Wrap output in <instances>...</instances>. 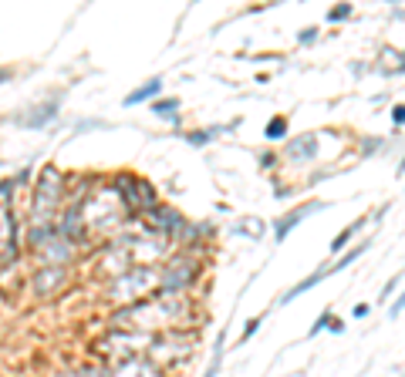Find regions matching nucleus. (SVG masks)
<instances>
[{
  "instance_id": "4468645a",
  "label": "nucleus",
  "mask_w": 405,
  "mask_h": 377,
  "mask_svg": "<svg viewBox=\"0 0 405 377\" xmlns=\"http://www.w3.org/2000/svg\"><path fill=\"white\" fill-rule=\"evenodd\" d=\"M327 323H331V310H325V314H321V317L314 320V327H311V337H314V333H321V330H325Z\"/></svg>"
},
{
  "instance_id": "6ab92c4d",
  "label": "nucleus",
  "mask_w": 405,
  "mask_h": 377,
  "mask_svg": "<svg viewBox=\"0 0 405 377\" xmlns=\"http://www.w3.org/2000/svg\"><path fill=\"white\" fill-rule=\"evenodd\" d=\"M392 118H395V125H405V105H395V108H392Z\"/></svg>"
},
{
  "instance_id": "dca6fc26",
  "label": "nucleus",
  "mask_w": 405,
  "mask_h": 377,
  "mask_svg": "<svg viewBox=\"0 0 405 377\" xmlns=\"http://www.w3.org/2000/svg\"><path fill=\"white\" fill-rule=\"evenodd\" d=\"M260 323H264V320H260V317L247 320V327H243V340H250V337H253V333H257V327H260Z\"/></svg>"
},
{
  "instance_id": "7ed1b4c3",
  "label": "nucleus",
  "mask_w": 405,
  "mask_h": 377,
  "mask_svg": "<svg viewBox=\"0 0 405 377\" xmlns=\"http://www.w3.org/2000/svg\"><path fill=\"white\" fill-rule=\"evenodd\" d=\"M159 94H162V78H149L145 85H139L135 91H128L125 94V105H142V101H156Z\"/></svg>"
},
{
  "instance_id": "20e7f679",
  "label": "nucleus",
  "mask_w": 405,
  "mask_h": 377,
  "mask_svg": "<svg viewBox=\"0 0 405 377\" xmlns=\"http://www.w3.org/2000/svg\"><path fill=\"white\" fill-rule=\"evenodd\" d=\"M34 115H20L17 125H24V128H44L51 121L58 118V105H41V108H31Z\"/></svg>"
},
{
  "instance_id": "423d86ee",
  "label": "nucleus",
  "mask_w": 405,
  "mask_h": 377,
  "mask_svg": "<svg viewBox=\"0 0 405 377\" xmlns=\"http://www.w3.org/2000/svg\"><path fill=\"white\" fill-rule=\"evenodd\" d=\"M109 377H159L145 361H122V367H115Z\"/></svg>"
},
{
  "instance_id": "a211bd4d",
  "label": "nucleus",
  "mask_w": 405,
  "mask_h": 377,
  "mask_svg": "<svg viewBox=\"0 0 405 377\" xmlns=\"http://www.w3.org/2000/svg\"><path fill=\"white\" fill-rule=\"evenodd\" d=\"M402 310H405V293H402V297H399V300H395V303H392L389 317H399V314H402Z\"/></svg>"
},
{
  "instance_id": "9d476101",
  "label": "nucleus",
  "mask_w": 405,
  "mask_h": 377,
  "mask_svg": "<svg viewBox=\"0 0 405 377\" xmlns=\"http://www.w3.org/2000/svg\"><path fill=\"white\" fill-rule=\"evenodd\" d=\"M284 135H287V118H284V115H274V118L267 121L264 138H270V142H281Z\"/></svg>"
},
{
  "instance_id": "aec40b11",
  "label": "nucleus",
  "mask_w": 405,
  "mask_h": 377,
  "mask_svg": "<svg viewBox=\"0 0 405 377\" xmlns=\"http://www.w3.org/2000/svg\"><path fill=\"white\" fill-rule=\"evenodd\" d=\"M368 314H372L368 303H355V317H368Z\"/></svg>"
},
{
  "instance_id": "5701e85b",
  "label": "nucleus",
  "mask_w": 405,
  "mask_h": 377,
  "mask_svg": "<svg viewBox=\"0 0 405 377\" xmlns=\"http://www.w3.org/2000/svg\"><path fill=\"white\" fill-rule=\"evenodd\" d=\"M399 175H405V159H402V166H399Z\"/></svg>"
},
{
  "instance_id": "f3484780",
  "label": "nucleus",
  "mask_w": 405,
  "mask_h": 377,
  "mask_svg": "<svg viewBox=\"0 0 405 377\" xmlns=\"http://www.w3.org/2000/svg\"><path fill=\"white\" fill-rule=\"evenodd\" d=\"M399 283H402V273H395V276H392L389 283L382 287V297H389V293H392V290H395V287H399Z\"/></svg>"
},
{
  "instance_id": "412c9836",
  "label": "nucleus",
  "mask_w": 405,
  "mask_h": 377,
  "mask_svg": "<svg viewBox=\"0 0 405 377\" xmlns=\"http://www.w3.org/2000/svg\"><path fill=\"white\" fill-rule=\"evenodd\" d=\"M327 330H334V333H344V323H341V320H331V327H327Z\"/></svg>"
},
{
  "instance_id": "1a4fd4ad",
  "label": "nucleus",
  "mask_w": 405,
  "mask_h": 377,
  "mask_svg": "<svg viewBox=\"0 0 405 377\" xmlns=\"http://www.w3.org/2000/svg\"><path fill=\"white\" fill-rule=\"evenodd\" d=\"M223 344H226V333H217V344H213V357H210V367L202 371V377H217L219 367H223Z\"/></svg>"
},
{
  "instance_id": "b1692460",
  "label": "nucleus",
  "mask_w": 405,
  "mask_h": 377,
  "mask_svg": "<svg viewBox=\"0 0 405 377\" xmlns=\"http://www.w3.org/2000/svg\"><path fill=\"white\" fill-rule=\"evenodd\" d=\"M399 71H405V58H402V64H399Z\"/></svg>"
},
{
  "instance_id": "f03ea898",
  "label": "nucleus",
  "mask_w": 405,
  "mask_h": 377,
  "mask_svg": "<svg viewBox=\"0 0 405 377\" xmlns=\"http://www.w3.org/2000/svg\"><path fill=\"white\" fill-rule=\"evenodd\" d=\"M325 209V202H304V206H297L294 212H287L284 219H277V226H274V240L277 242H284L287 236H291V229L304 219V216H311V212H321Z\"/></svg>"
},
{
  "instance_id": "f257e3e1",
  "label": "nucleus",
  "mask_w": 405,
  "mask_h": 377,
  "mask_svg": "<svg viewBox=\"0 0 405 377\" xmlns=\"http://www.w3.org/2000/svg\"><path fill=\"white\" fill-rule=\"evenodd\" d=\"M61 185H64V175L54 166H47L44 172H41L37 199H34V223H37V226H47V223H51V212L61 202Z\"/></svg>"
},
{
  "instance_id": "6e6552de",
  "label": "nucleus",
  "mask_w": 405,
  "mask_h": 377,
  "mask_svg": "<svg viewBox=\"0 0 405 377\" xmlns=\"http://www.w3.org/2000/svg\"><path fill=\"white\" fill-rule=\"evenodd\" d=\"M149 111L159 115V118H166V121H176L179 118V101H176V98H159V101L149 105Z\"/></svg>"
},
{
  "instance_id": "f8f14e48",
  "label": "nucleus",
  "mask_w": 405,
  "mask_h": 377,
  "mask_svg": "<svg viewBox=\"0 0 405 377\" xmlns=\"http://www.w3.org/2000/svg\"><path fill=\"white\" fill-rule=\"evenodd\" d=\"M348 17H351V7H348V4L331 7V11H327V20H348Z\"/></svg>"
},
{
  "instance_id": "9b49d317",
  "label": "nucleus",
  "mask_w": 405,
  "mask_h": 377,
  "mask_svg": "<svg viewBox=\"0 0 405 377\" xmlns=\"http://www.w3.org/2000/svg\"><path fill=\"white\" fill-rule=\"evenodd\" d=\"M361 226H365V219H358V223H351V226L344 229V233H338V236H334V240H331V253H334V257H338V253H341V249H344V242L351 240V236H355V233H358Z\"/></svg>"
},
{
  "instance_id": "0eeeda50",
  "label": "nucleus",
  "mask_w": 405,
  "mask_h": 377,
  "mask_svg": "<svg viewBox=\"0 0 405 377\" xmlns=\"http://www.w3.org/2000/svg\"><path fill=\"white\" fill-rule=\"evenodd\" d=\"M325 276H327V266H321V270L314 273V276H308V280H301L297 287H291V290H287V293H284V297H281V300H277V303H291V300H297L301 293H308V290H311V287H318V283H321Z\"/></svg>"
},
{
  "instance_id": "ddd939ff",
  "label": "nucleus",
  "mask_w": 405,
  "mask_h": 377,
  "mask_svg": "<svg viewBox=\"0 0 405 377\" xmlns=\"http://www.w3.org/2000/svg\"><path fill=\"white\" fill-rule=\"evenodd\" d=\"M210 135L213 132H193V135H186L189 145H210Z\"/></svg>"
},
{
  "instance_id": "4be33fe9",
  "label": "nucleus",
  "mask_w": 405,
  "mask_h": 377,
  "mask_svg": "<svg viewBox=\"0 0 405 377\" xmlns=\"http://www.w3.org/2000/svg\"><path fill=\"white\" fill-rule=\"evenodd\" d=\"M7 78H11V71H7V68H0V85H4Z\"/></svg>"
},
{
  "instance_id": "39448f33",
  "label": "nucleus",
  "mask_w": 405,
  "mask_h": 377,
  "mask_svg": "<svg viewBox=\"0 0 405 377\" xmlns=\"http://www.w3.org/2000/svg\"><path fill=\"white\" fill-rule=\"evenodd\" d=\"M314 152H318L314 135H301L287 145V159H291V162H308V159H314Z\"/></svg>"
},
{
  "instance_id": "2eb2a0df",
  "label": "nucleus",
  "mask_w": 405,
  "mask_h": 377,
  "mask_svg": "<svg viewBox=\"0 0 405 377\" xmlns=\"http://www.w3.org/2000/svg\"><path fill=\"white\" fill-rule=\"evenodd\" d=\"M297 41H301V44H314V41H318V30H314V27L301 30V34H297Z\"/></svg>"
}]
</instances>
